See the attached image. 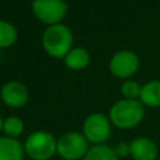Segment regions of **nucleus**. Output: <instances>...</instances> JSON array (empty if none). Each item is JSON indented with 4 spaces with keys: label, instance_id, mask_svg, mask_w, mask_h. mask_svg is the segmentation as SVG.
Listing matches in <instances>:
<instances>
[{
    "label": "nucleus",
    "instance_id": "nucleus-16",
    "mask_svg": "<svg viewBox=\"0 0 160 160\" xmlns=\"http://www.w3.org/2000/svg\"><path fill=\"white\" fill-rule=\"evenodd\" d=\"M140 91H141V86L139 85V82L134 80H126L120 86V92L124 99H134V100L138 99L139 100Z\"/></svg>",
    "mask_w": 160,
    "mask_h": 160
},
{
    "label": "nucleus",
    "instance_id": "nucleus-11",
    "mask_svg": "<svg viewBox=\"0 0 160 160\" xmlns=\"http://www.w3.org/2000/svg\"><path fill=\"white\" fill-rule=\"evenodd\" d=\"M139 101L146 108H160V80H150L144 84Z\"/></svg>",
    "mask_w": 160,
    "mask_h": 160
},
{
    "label": "nucleus",
    "instance_id": "nucleus-8",
    "mask_svg": "<svg viewBox=\"0 0 160 160\" xmlns=\"http://www.w3.org/2000/svg\"><path fill=\"white\" fill-rule=\"evenodd\" d=\"M0 99L8 108L19 109L28 104L29 90L20 81H8L0 90Z\"/></svg>",
    "mask_w": 160,
    "mask_h": 160
},
{
    "label": "nucleus",
    "instance_id": "nucleus-14",
    "mask_svg": "<svg viewBox=\"0 0 160 160\" xmlns=\"http://www.w3.org/2000/svg\"><path fill=\"white\" fill-rule=\"evenodd\" d=\"M25 131V124L22 119L15 115H10L8 118H4L2 122V135L12 139H18L21 136Z\"/></svg>",
    "mask_w": 160,
    "mask_h": 160
},
{
    "label": "nucleus",
    "instance_id": "nucleus-15",
    "mask_svg": "<svg viewBox=\"0 0 160 160\" xmlns=\"http://www.w3.org/2000/svg\"><path fill=\"white\" fill-rule=\"evenodd\" d=\"M18 40V30L14 24L6 20H0V49L12 46Z\"/></svg>",
    "mask_w": 160,
    "mask_h": 160
},
{
    "label": "nucleus",
    "instance_id": "nucleus-12",
    "mask_svg": "<svg viewBox=\"0 0 160 160\" xmlns=\"http://www.w3.org/2000/svg\"><path fill=\"white\" fill-rule=\"evenodd\" d=\"M89 62H90V54L85 48H81V46L72 48L64 58L65 66L75 71L85 69L89 65Z\"/></svg>",
    "mask_w": 160,
    "mask_h": 160
},
{
    "label": "nucleus",
    "instance_id": "nucleus-17",
    "mask_svg": "<svg viewBox=\"0 0 160 160\" xmlns=\"http://www.w3.org/2000/svg\"><path fill=\"white\" fill-rule=\"evenodd\" d=\"M114 151L119 159H125L130 158V145L126 141H119L114 146Z\"/></svg>",
    "mask_w": 160,
    "mask_h": 160
},
{
    "label": "nucleus",
    "instance_id": "nucleus-4",
    "mask_svg": "<svg viewBox=\"0 0 160 160\" xmlns=\"http://www.w3.org/2000/svg\"><path fill=\"white\" fill-rule=\"evenodd\" d=\"M112 124L108 115L102 112H92L88 115L82 122L81 132L91 145L106 144L111 135Z\"/></svg>",
    "mask_w": 160,
    "mask_h": 160
},
{
    "label": "nucleus",
    "instance_id": "nucleus-6",
    "mask_svg": "<svg viewBox=\"0 0 160 160\" xmlns=\"http://www.w3.org/2000/svg\"><path fill=\"white\" fill-rule=\"evenodd\" d=\"M31 10L38 20L51 26L61 24L68 12V5L64 0H34Z\"/></svg>",
    "mask_w": 160,
    "mask_h": 160
},
{
    "label": "nucleus",
    "instance_id": "nucleus-13",
    "mask_svg": "<svg viewBox=\"0 0 160 160\" xmlns=\"http://www.w3.org/2000/svg\"><path fill=\"white\" fill-rule=\"evenodd\" d=\"M82 160H120V159L116 156L112 146L101 144V145H91Z\"/></svg>",
    "mask_w": 160,
    "mask_h": 160
},
{
    "label": "nucleus",
    "instance_id": "nucleus-1",
    "mask_svg": "<svg viewBox=\"0 0 160 160\" xmlns=\"http://www.w3.org/2000/svg\"><path fill=\"white\" fill-rule=\"evenodd\" d=\"M112 126L120 130L136 128L145 116V106L138 99H121L114 102L108 114Z\"/></svg>",
    "mask_w": 160,
    "mask_h": 160
},
{
    "label": "nucleus",
    "instance_id": "nucleus-3",
    "mask_svg": "<svg viewBox=\"0 0 160 160\" xmlns=\"http://www.w3.org/2000/svg\"><path fill=\"white\" fill-rule=\"evenodd\" d=\"M24 144L25 156L30 160H50L56 155L58 139L46 130L30 132Z\"/></svg>",
    "mask_w": 160,
    "mask_h": 160
},
{
    "label": "nucleus",
    "instance_id": "nucleus-7",
    "mask_svg": "<svg viewBox=\"0 0 160 160\" xmlns=\"http://www.w3.org/2000/svg\"><path fill=\"white\" fill-rule=\"evenodd\" d=\"M140 66L139 56L130 50H120L115 52L109 61V70L118 79H128L132 76Z\"/></svg>",
    "mask_w": 160,
    "mask_h": 160
},
{
    "label": "nucleus",
    "instance_id": "nucleus-5",
    "mask_svg": "<svg viewBox=\"0 0 160 160\" xmlns=\"http://www.w3.org/2000/svg\"><path fill=\"white\" fill-rule=\"evenodd\" d=\"M90 149L81 131H68L58 139L56 155L62 160H82Z\"/></svg>",
    "mask_w": 160,
    "mask_h": 160
},
{
    "label": "nucleus",
    "instance_id": "nucleus-19",
    "mask_svg": "<svg viewBox=\"0 0 160 160\" xmlns=\"http://www.w3.org/2000/svg\"><path fill=\"white\" fill-rule=\"evenodd\" d=\"M158 160H160V159H158Z\"/></svg>",
    "mask_w": 160,
    "mask_h": 160
},
{
    "label": "nucleus",
    "instance_id": "nucleus-2",
    "mask_svg": "<svg viewBox=\"0 0 160 160\" xmlns=\"http://www.w3.org/2000/svg\"><path fill=\"white\" fill-rule=\"evenodd\" d=\"M41 44L48 55L55 59H64L72 49V32L64 24L48 26L42 32Z\"/></svg>",
    "mask_w": 160,
    "mask_h": 160
},
{
    "label": "nucleus",
    "instance_id": "nucleus-18",
    "mask_svg": "<svg viewBox=\"0 0 160 160\" xmlns=\"http://www.w3.org/2000/svg\"><path fill=\"white\" fill-rule=\"evenodd\" d=\"M2 122H4V118L0 114V132H2Z\"/></svg>",
    "mask_w": 160,
    "mask_h": 160
},
{
    "label": "nucleus",
    "instance_id": "nucleus-9",
    "mask_svg": "<svg viewBox=\"0 0 160 160\" xmlns=\"http://www.w3.org/2000/svg\"><path fill=\"white\" fill-rule=\"evenodd\" d=\"M130 158L132 160H158V144L148 136H136L129 141Z\"/></svg>",
    "mask_w": 160,
    "mask_h": 160
},
{
    "label": "nucleus",
    "instance_id": "nucleus-10",
    "mask_svg": "<svg viewBox=\"0 0 160 160\" xmlns=\"http://www.w3.org/2000/svg\"><path fill=\"white\" fill-rule=\"evenodd\" d=\"M24 144L19 139L0 135V160H24Z\"/></svg>",
    "mask_w": 160,
    "mask_h": 160
}]
</instances>
